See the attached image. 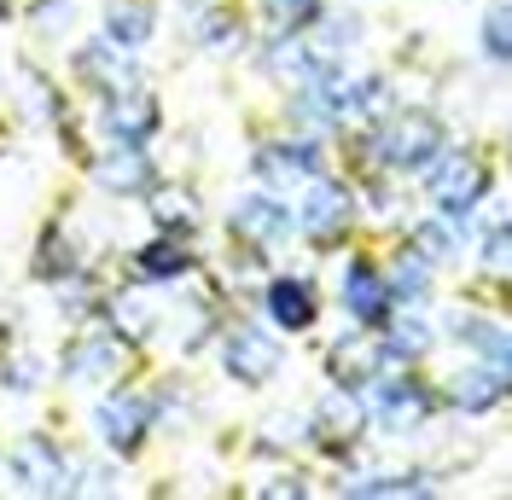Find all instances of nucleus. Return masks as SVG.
Returning a JSON list of instances; mask_svg holds the SVG:
<instances>
[{"instance_id": "7c9ffc66", "label": "nucleus", "mask_w": 512, "mask_h": 500, "mask_svg": "<svg viewBox=\"0 0 512 500\" xmlns=\"http://www.w3.org/2000/svg\"><path fill=\"white\" fill-rule=\"evenodd\" d=\"M320 12V0H262V18H268V30L274 35H297V30H309Z\"/></svg>"}, {"instance_id": "f03ea898", "label": "nucleus", "mask_w": 512, "mask_h": 500, "mask_svg": "<svg viewBox=\"0 0 512 500\" xmlns=\"http://www.w3.org/2000/svg\"><path fill=\"white\" fill-rule=\"evenodd\" d=\"M419 181H425V198L437 204V216L466 221V216H478L483 192H489V169H483L472 152H448V146H443Z\"/></svg>"}, {"instance_id": "c756f323", "label": "nucleus", "mask_w": 512, "mask_h": 500, "mask_svg": "<svg viewBox=\"0 0 512 500\" xmlns=\"http://www.w3.org/2000/svg\"><path fill=\"white\" fill-rule=\"evenodd\" d=\"M454 227H460V221H448V216H425V221L414 227V250L431 262V268L460 256V233H454Z\"/></svg>"}, {"instance_id": "412c9836", "label": "nucleus", "mask_w": 512, "mask_h": 500, "mask_svg": "<svg viewBox=\"0 0 512 500\" xmlns=\"http://www.w3.org/2000/svg\"><path fill=\"white\" fill-rule=\"evenodd\" d=\"M134 274L146 285H169V280H181V274H192V250H181L175 233H158L152 245L134 250Z\"/></svg>"}, {"instance_id": "c85d7f7f", "label": "nucleus", "mask_w": 512, "mask_h": 500, "mask_svg": "<svg viewBox=\"0 0 512 500\" xmlns=\"http://www.w3.org/2000/svg\"><path fill=\"white\" fill-rule=\"evenodd\" d=\"M192 30V41H198V47H245V30H239V18H233V12H222V6H198V18H192L187 24Z\"/></svg>"}, {"instance_id": "9d476101", "label": "nucleus", "mask_w": 512, "mask_h": 500, "mask_svg": "<svg viewBox=\"0 0 512 500\" xmlns=\"http://www.w3.org/2000/svg\"><path fill=\"white\" fill-rule=\"evenodd\" d=\"M373 332H379V355L384 361H396V367H408V361H419V355H431V344H437V326L425 320V303H396Z\"/></svg>"}, {"instance_id": "423d86ee", "label": "nucleus", "mask_w": 512, "mask_h": 500, "mask_svg": "<svg viewBox=\"0 0 512 500\" xmlns=\"http://www.w3.org/2000/svg\"><path fill=\"white\" fill-rule=\"evenodd\" d=\"M12 489L18 495H70V483H76V466L64 460V448L53 437H24L12 448Z\"/></svg>"}, {"instance_id": "39448f33", "label": "nucleus", "mask_w": 512, "mask_h": 500, "mask_svg": "<svg viewBox=\"0 0 512 500\" xmlns=\"http://www.w3.org/2000/svg\"><path fill=\"white\" fill-rule=\"evenodd\" d=\"M94 431L117 460H134V454L146 448V437H152V396H140V390H111V396H99Z\"/></svg>"}, {"instance_id": "473e14b6", "label": "nucleus", "mask_w": 512, "mask_h": 500, "mask_svg": "<svg viewBox=\"0 0 512 500\" xmlns=\"http://www.w3.org/2000/svg\"><path fill=\"white\" fill-rule=\"evenodd\" d=\"M315 30H320V47H326V53H344V47L361 41V18H355V12H332V18L320 12Z\"/></svg>"}, {"instance_id": "2f4dec72", "label": "nucleus", "mask_w": 512, "mask_h": 500, "mask_svg": "<svg viewBox=\"0 0 512 500\" xmlns=\"http://www.w3.org/2000/svg\"><path fill=\"white\" fill-rule=\"evenodd\" d=\"M41 373H47V367H41V355H24V349H18V355L6 349V361H0V384H6L12 396H30V390H41Z\"/></svg>"}, {"instance_id": "58836bf2", "label": "nucleus", "mask_w": 512, "mask_h": 500, "mask_svg": "<svg viewBox=\"0 0 512 500\" xmlns=\"http://www.w3.org/2000/svg\"><path fill=\"white\" fill-rule=\"evenodd\" d=\"M256 495H309L303 477H274V483H256Z\"/></svg>"}, {"instance_id": "f8f14e48", "label": "nucleus", "mask_w": 512, "mask_h": 500, "mask_svg": "<svg viewBox=\"0 0 512 500\" xmlns=\"http://www.w3.org/2000/svg\"><path fill=\"white\" fill-rule=\"evenodd\" d=\"M94 181H99V192H111V198H146V192L158 187V169H152L146 146L117 140L105 157H94Z\"/></svg>"}, {"instance_id": "5701e85b", "label": "nucleus", "mask_w": 512, "mask_h": 500, "mask_svg": "<svg viewBox=\"0 0 512 500\" xmlns=\"http://www.w3.org/2000/svg\"><path fill=\"white\" fill-rule=\"evenodd\" d=\"M105 326H111L123 344H146L152 326H158V303H152L146 291H117V297H111V314H105Z\"/></svg>"}, {"instance_id": "e433bc0d", "label": "nucleus", "mask_w": 512, "mask_h": 500, "mask_svg": "<svg viewBox=\"0 0 512 500\" xmlns=\"http://www.w3.org/2000/svg\"><path fill=\"white\" fill-rule=\"evenodd\" d=\"M64 18H70V6H64V0H47V6L35 12V30H41V35H59Z\"/></svg>"}, {"instance_id": "6e6552de", "label": "nucleus", "mask_w": 512, "mask_h": 500, "mask_svg": "<svg viewBox=\"0 0 512 500\" xmlns=\"http://www.w3.org/2000/svg\"><path fill=\"white\" fill-rule=\"evenodd\" d=\"M280 361H286V349L274 344L262 326H233V332L222 338V373L233 378V384H245V390L274 384Z\"/></svg>"}, {"instance_id": "9b49d317", "label": "nucleus", "mask_w": 512, "mask_h": 500, "mask_svg": "<svg viewBox=\"0 0 512 500\" xmlns=\"http://www.w3.org/2000/svg\"><path fill=\"white\" fill-rule=\"evenodd\" d=\"M117 367H123V338H117L111 326H105V332H88V338H76V344L64 349V361H59V373L70 378V384H82V390L111 384Z\"/></svg>"}, {"instance_id": "cd10ccee", "label": "nucleus", "mask_w": 512, "mask_h": 500, "mask_svg": "<svg viewBox=\"0 0 512 500\" xmlns=\"http://www.w3.org/2000/svg\"><path fill=\"white\" fill-rule=\"evenodd\" d=\"M76 268H82V256H76V245L64 239V227H47V233H41V245H35V280L64 285Z\"/></svg>"}, {"instance_id": "a211bd4d", "label": "nucleus", "mask_w": 512, "mask_h": 500, "mask_svg": "<svg viewBox=\"0 0 512 500\" xmlns=\"http://www.w3.org/2000/svg\"><path fill=\"white\" fill-rule=\"evenodd\" d=\"M443 332L460 349H472V355H483V361L507 367V326H501V320H489V314H478V309H448Z\"/></svg>"}, {"instance_id": "b1692460", "label": "nucleus", "mask_w": 512, "mask_h": 500, "mask_svg": "<svg viewBox=\"0 0 512 500\" xmlns=\"http://www.w3.org/2000/svg\"><path fill=\"white\" fill-rule=\"evenodd\" d=\"M146 210L158 221V233H175V239L198 227V198L187 187H152L146 192Z\"/></svg>"}, {"instance_id": "ea45409f", "label": "nucleus", "mask_w": 512, "mask_h": 500, "mask_svg": "<svg viewBox=\"0 0 512 500\" xmlns=\"http://www.w3.org/2000/svg\"><path fill=\"white\" fill-rule=\"evenodd\" d=\"M390 204H396L390 187H367V216H390Z\"/></svg>"}, {"instance_id": "a878e982", "label": "nucleus", "mask_w": 512, "mask_h": 500, "mask_svg": "<svg viewBox=\"0 0 512 500\" xmlns=\"http://www.w3.org/2000/svg\"><path fill=\"white\" fill-rule=\"evenodd\" d=\"M315 53L297 41V35H280V41H268L262 47V76L268 82H309V70H315Z\"/></svg>"}, {"instance_id": "6ab92c4d", "label": "nucleus", "mask_w": 512, "mask_h": 500, "mask_svg": "<svg viewBox=\"0 0 512 500\" xmlns=\"http://www.w3.org/2000/svg\"><path fill=\"white\" fill-rule=\"evenodd\" d=\"M326 373H332V384H344V390H367L384 373V355L367 338H338V344L326 349Z\"/></svg>"}, {"instance_id": "c9c22d12", "label": "nucleus", "mask_w": 512, "mask_h": 500, "mask_svg": "<svg viewBox=\"0 0 512 500\" xmlns=\"http://www.w3.org/2000/svg\"><path fill=\"white\" fill-rule=\"evenodd\" d=\"M309 437V419H268V425H262V448H280V442H303Z\"/></svg>"}, {"instance_id": "393cba45", "label": "nucleus", "mask_w": 512, "mask_h": 500, "mask_svg": "<svg viewBox=\"0 0 512 500\" xmlns=\"http://www.w3.org/2000/svg\"><path fill=\"white\" fill-rule=\"evenodd\" d=\"M431 489H437L431 471H367L338 483V495H431Z\"/></svg>"}, {"instance_id": "0eeeda50", "label": "nucleus", "mask_w": 512, "mask_h": 500, "mask_svg": "<svg viewBox=\"0 0 512 500\" xmlns=\"http://www.w3.org/2000/svg\"><path fill=\"white\" fill-rule=\"evenodd\" d=\"M367 402H361V390H344V384H332L326 396L315 402L309 413V437H320V448H338V454H350L367 442Z\"/></svg>"}, {"instance_id": "7ed1b4c3", "label": "nucleus", "mask_w": 512, "mask_h": 500, "mask_svg": "<svg viewBox=\"0 0 512 500\" xmlns=\"http://www.w3.org/2000/svg\"><path fill=\"white\" fill-rule=\"evenodd\" d=\"M361 402H367V419H379V431H390V437H414L419 425L437 413V396L408 373H390V378L379 373L361 390Z\"/></svg>"}, {"instance_id": "f257e3e1", "label": "nucleus", "mask_w": 512, "mask_h": 500, "mask_svg": "<svg viewBox=\"0 0 512 500\" xmlns=\"http://www.w3.org/2000/svg\"><path fill=\"white\" fill-rule=\"evenodd\" d=\"M443 152V123L431 111H396L373 128L367 140V163L379 169H402V175H425L431 157Z\"/></svg>"}, {"instance_id": "dca6fc26", "label": "nucleus", "mask_w": 512, "mask_h": 500, "mask_svg": "<svg viewBox=\"0 0 512 500\" xmlns=\"http://www.w3.org/2000/svg\"><path fill=\"white\" fill-rule=\"evenodd\" d=\"M344 314L350 320H361V326H379L384 314L396 309L390 303V285H384V268L379 262H367V256H355L350 268H344Z\"/></svg>"}, {"instance_id": "bb28decb", "label": "nucleus", "mask_w": 512, "mask_h": 500, "mask_svg": "<svg viewBox=\"0 0 512 500\" xmlns=\"http://www.w3.org/2000/svg\"><path fill=\"white\" fill-rule=\"evenodd\" d=\"M384 285H390V303H425L431 297V262L419 250H402L390 268H384Z\"/></svg>"}, {"instance_id": "4be33fe9", "label": "nucleus", "mask_w": 512, "mask_h": 500, "mask_svg": "<svg viewBox=\"0 0 512 500\" xmlns=\"http://www.w3.org/2000/svg\"><path fill=\"white\" fill-rule=\"evenodd\" d=\"M158 35V12H152V0H111V12H105V41H117V47H146Z\"/></svg>"}, {"instance_id": "4468645a", "label": "nucleus", "mask_w": 512, "mask_h": 500, "mask_svg": "<svg viewBox=\"0 0 512 500\" xmlns=\"http://www.w3.org/2000/svg\"><path fill=\"white\" fill-rule=\"evenodd\" d=\"M256 181H268L274 192L297 187V181H315L320 175V146L315 140H268L262 152L251 157Z\"/></svg>"}, {"instance_id": "a19ab883", "label": "nucleus", "mask_w": 512, "mask_h": 500, "mask_svg": "<svg viewBox=\"0 0 512 500\" xmlns=\"http://www.w3.org/2000/svg\"><path fill=\"white\" fill-rule=\"evenodd\" d=\"M187 6H204V0H187Z\"/></svg>"}, {"instance_id": "20e7f679", "label": "nucleus", "mask_w": 512, "mask_h": 500, "mask_svg": "<svg viewBox=\"0 0 512 500\" xmlns=\"http://www.w3.org/2000/svg\"><path fill=\"white\" fill-rule=\"evenodd\" d=\"M227 233L251 250V256H274V250L297 233V221H291L286 198H274V192H245V198L227 210Z\"/></svg>"}, {"instance_id": "1a4fd4ad", "label": "nucleus", "mask_w": 512, "mask_h": 500, "mask_svg": "<svg viewBox=\"0 0 512 500\" xmlns=\"http://www.w3.org/2000/svg\"><path fill=\"white\" fill-rule=\"evenodd\" d=\"M350 216H355V198H350V187L344 181H326V175H315L309 181V198L297 204V227H303V239L309 245H338L344 239V227H350Z\"/></svg>"}, {"instance_id": "f3484780", "label": "nucleus", "mask_w": 512, "mask_h": 500, "mask_svg": "<svg viewBox=\"0 0 512 500\" xmlns=\"http://www.w3.org/2000/svg\"><path fill=\"white\" fill-rule=\"evenodd\" d=\"M262 314L280 326V332H309L320 320V297L309 280H297V274H280V280H268L262 291Z\"/></svg>"}, {"instance_id": "aec40b11", "label": "nucleus", "mask_w": 512, "mask_h": 500, "mask_svg": "<svg viewBox=\"0 0 512 500\" xmlns=\"http://www.w3.org/2000/svg\"><path fill=\"white\" fill-rule=\"evenodd\" d=\"M448 402L460 407V413H495V407L507 402V367H495V361H483V367H472V373H460L454 384H448Z\"/></svg>"}, {"instance_id": "4c0bfd02", "label": "nucleus", "mask_w": 512, "mask_h": 500, "mask_svg": "<svg viewBox=\"0 0 512 500\" xmlns=\"http://www.w3.org/2000/svg\"><path fill=\"white\" fill-rule=\"evenodd\" d=\"M483 268H489V274H501V268H507V227H495V233H489V245H483Z\"/></svg>"}, {"instance_id": "2eb2a0df", "label": "nucleus", "mask_w": 512, "mask_h": 500, "mask_svg": "<svg viewBox=\"0 0 512 500\" xmlns=\"http://www.w3.org/2000/svg\"><path fill=\"white\" fill-rule=\"evenodd\" d=\"M158 99L140 94V88H123V94H105L99 105V128L111 134V140H128V146H146L152 134H158Z\"/></svg>"}, {"instance_id": "ddd939ff", "label": "nucleus", "mask_w": 512, "mask_h": 500, "mask_svg": "<svg viewBox=\"0 0 512 500\" xmlns=\"http://www.w3.org/2000/svg\"><path fill=\"white\" fill-rule=\"evenodd\" d=\"M76 76L88 82V88H105V94H123V88H140V64L128 59V47H117V41H105V35H94V41H82L76 47Z\"/></svg>"}, {"instance_id": "f704fd0d", "label": "nucleus", "mask_w": 512, "mask_h": 500, "mask_svg": "<svg viewBox=\"0 0 512 500\" xmlns=\"http://www.w3.org/2000/svg\"><path fill=\"white\" fill-rule=\"evenodd\" d=\"M24 94H30V117L35 123H47V117H59V94H53V88H47V82H41V76H24Z\"/></svg>"}, {"instance_id": "72a5a7b5", "label": "nucleus", "mask_w": 512, "mask_h": 500, "mask_svg": "<svg viewBox=\"0 0 512 500\" xmlns=\"http://www.w3.org/2000/svg\"><path fill=\"white\" fill-rule=\"evenodd\" d=\"M483 53H489V64H507V6L483 12Z\"/></svg>"}]
</instances>
